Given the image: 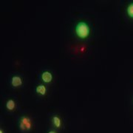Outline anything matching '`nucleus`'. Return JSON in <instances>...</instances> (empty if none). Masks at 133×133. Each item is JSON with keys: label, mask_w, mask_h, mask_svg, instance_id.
Instances as JSON below:
<instances>
[{"label": "nucleus", "mask_w": 133, "mask_h": 133, "mask_svg": "<svg viewBox=\"0 0 133 133\" xmlns=\"http://www.w3.org/2000/svg\"><path fill=\"white\" fill-rule=\"evenodd\" d=\"M33 127H34V121L30 116L24 115L19 117L18 120V127L21 132H30L33 129Z\"/></svg>", "instance_id": "obj_1"}, {"label": "nucleus", "mask_w": 133, "mask_h": 133, "mask_svg": "<svg viewBox=\"0 0 133 133\" xmlns=\"http://www.w3.org/2000/svg\"><path fill=\"white\" fill-rule=\"evenodd\" d=\"M76 35L78 38H87L90 33V28L89 24L84 21L78 22L75 28Z\"/></svg>", "instance_id": "obj_2"}, {"label": "nucleus", "mask_w": 133, "mask_h": 133, "mask_svg": "<svg viewBox=\"0 0 133 133\" xmlns=\"http://www.w3.org/2000/svg\"><path fill=\"white\" fill-rule=\"evenodd\" d=\"M50 123L55 129H60L63 127V121L62 117L58 114L52 115L50 118Z\"/></svg>", "instance_id": "obj_3"}, {"label": "nucleus", "mask_w": 133, "mask_h": 133, "mask_svg": "<svg viewBox=\"0 0 133 133\" xmlns=\"http://www.w3.org/2000/svg\"><path fill=\"white\" fill-rule=\"evenodd\" d=\"M22 84H23V79L21 76H12V78L10 79V84L12 85V87H14L15 88H17V87H19L22 85Z\"/></svg>", "instance_id": "obj_4"}, {"label": "nucleus", "mask_w": 133, "mask_h": 133, "mask_svg": "<svg viewBox=\"0 0 133 133\" xmlns=\"http://www.w3.org/2000/svg\"><path fill=\"white\" fill-rule=\"evenodd\" d=\"M41 78H42V80L44 83H50L52 81V78H53V76H52V72L49 70H45V71L42 72V75H41Z\"/></svg>", "instance_id": "obj_5"}, {"label": "nucleus", "mask_w": 133, "mask_h": 133, "mask_svg": "<svg viewBox=\"0 0 133 133\" xmlns=\"http://www.w3.org/2000/svg\"><path fill=\"white\" fill-rule=\"evenodd\" d=\"M16 102L14 99L13 98H10L8 99L6 103H5V108L9 112H13L16 109Z\"/></svg>", "instance_id": "obj_6"}, {"label": "nucleus", "mask_w": 133, "mask_h": 133, "mask_svg": "<svg viewBox=\"0 0 133 133\" xmlns=\"http://www.w3.org/2000/svg\"><path fill=\"white\" fill-rule=\"evenodd\" d=\"M36 93L38 95H40V96H44V95L47 94V92H48L47 87L44 85V84H38L36 87Z\"/></svg>", "instance_id": "obj_7"}, {"label": "nucleus", "mask_w": 133, "mask_h": 133, "mask_svg": "<svg viewBox=\"0 0 133 133\" xmlns=\"http://www.w3.org/2000/svg\"><path fill=\"white\" fill-rule=\"evenodd\" d=\"M127 14H128L129 16L133 19V2L129 4L128 6H127Z\"/></svg>", "instance_id": "obj_8"}, {"label": "nucleus", "mask_w": 133, "mask_h": 133, "mask_svg": "<svg viewBox=\"0 0 133 133\" xmlns=\"http://www.w3.org/2000/svg\"><path fill=\"white\" fill-rule=\"evenodd\" d=\"M47 133H58L57 132V129H50Z\"/></svg>", "instance_id": "obj_9"}, {"label": "nucleus", "mask_w": 133, "mask_h": 133, "mask_svg": "<svg viewBox=\"0 0 133 133\" xmlns=\"http://www.w3.org/2000/svg\"><path fill=\"white\" fill-rule=\"evenodd\" d=\"M0 133H5V131L4 130V129L0 128Z\"/></svg>", "instance_id": "obj_10"}]
</instances>
